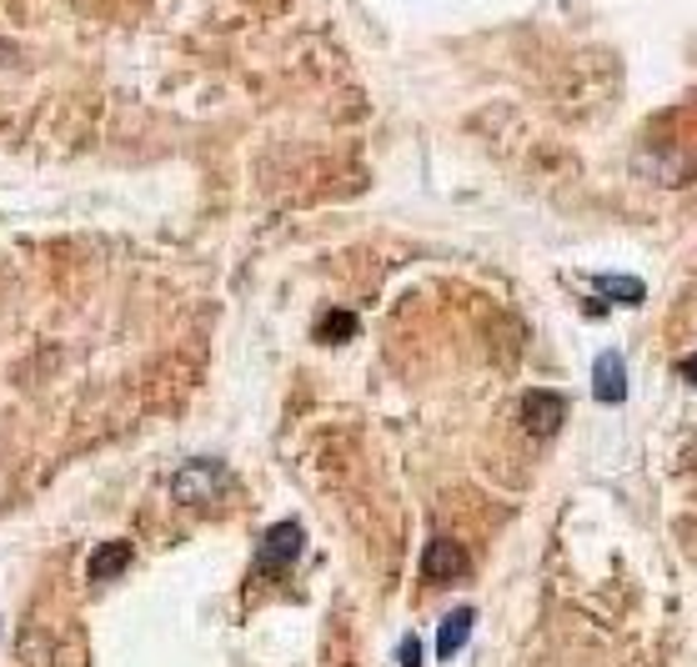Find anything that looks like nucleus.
I'll list each match as a JSON object with an SVG mask.
<instances>
[{
	"label": "nucleus",
	"mask_w": 697,
	"mask_h": 667,
	"mask_svg": "<svg viewBox=\"0 0 697 667\" xmlns=\"http://www.w3.org/2000/svg\"><path fill=\"white\" fill-rule=\"evenodd\" d=\"M402 667H422V643L416 637H402Z\"/></svg>",
	"instance_id": "obj_9"
},
{
	"label": "nucleus",
	"mask_w": 697,
	"mask_h": 667,
	"mask_svg": "<svg viewBox=\"0 0 697 667\" xmlns=\"http://www.w3.org/2000/svg\"><path fill=\"white\" fill-rule=\"evenodd\" d=\"M126 568H131V548H126V542H101V548L91 552L86 578L91 582H110L116 572H126Z\"/></svg>",
	"instance_id": "obj_7"
},
{
	"label": "nucleus",
	"mask_w": 697,
	"mask_h": 667,
	"mask_svg": "<svg viewBox=\"0 0 697 667\" xmlns=\"http://www.w3.org/2000/svg\"><path fill=\"white\" fill-rule=\"evenodd\" d=\"M472 623H477V613H472V607H452V613H447V623H442V633H436V657H442V663H447V657H457L462 647H467Z\"/></svg>",
	"instance_id": "obj_6"
},
{
	"label": "nucleus",
	"mask_w": 697,
	"mask_h": 667,
	"mask_svg": "<svg viewBox=\"0 0 697 667\" xmlns=\"http://www.w3.org/2000/svg\"><path fill=\"white\" fill-rule=\"evenodd\" d=\"M592 392H598L608 406H617L622 396H627V367H622L617 351H602V357L592 361Z\"/></svg>",
	"instance_id": "obj_5"
},
{
	"label": "nucleus",
	"mask_w": 697,
	"mask_h": 667,
	"mask_svg": "<svg viewBox=\"0 0 697 667\" xmlns=\"http://www.w3.org/2000/svg\"><path fill=\"white\" fill-rule=\"evenodd\" d=\"M302 548H306L302 522H276L272 532H266V542H262V562L266 568H292V562L302 558Z\"/></svg>",
	"instance_id": "obj_4"
},
{
	"label": "nucleus",
	"mask_w": 697,
	"mask_h": 667,
	"mask_svg": "<svg viewBox=\"0 0 697 667\" xmlns=\"http://www.w3.org/2000/svg\"><path fill=\"white\" fill-rule=\"evenodd\" d=\"M426 578H436V582H452V578H462V572L472 568V558H467V548H462L457 537H436L432 548H426Z\"/></svg>",
	"instance_id": "obj_3"
},
{
	"label": "nucleus",
	"mask_w": 697,
	"mask_h": 667,
	"mask_svg": "<svg viewBox=\"0 0 697 667\" xmlns=\"http://www.w3.org/2000/svg\"><path fill=\"white\" fill-rule=\"evenodd\" d=\"M562 416H567V402L557 392H527L522 396V422L532 437H552V432L562 427Z\"/></svg>",
	"instance_id": "obj_2"
},
{
	"label": "nucleus",
	"mask_w": 697,
	"mask_h": 667,
	"mask_svg": "<svg viewBox=\"0 0 697 667\" xmlns=\"http://www.w3.org/2000/svg\"><path fill=\"white\" fill-rule=\"evenodd\" d=\"M231 487H236V477H231V467H226V462H217V457L186 462V467L171 477V497L181 507H211V502H221Z\"/></svg>",
	"instance_id": "obj_1"
},
{
	"label": "nucleus",
	"mask_w": 697,
	"mask_h": 667,
	"mask_svg": "<svg viewBox=\"0 0 697 667\" xmlns=\"http://www.w3.org/2000/svg\"><path fill=\"white\" fill-rule=\"evenodd\" d=\"M598 296H608V301H622V307H643L647 286L637 282V276H598Z\"/></svg>",
	"instance_id": "obj_8"
},
{
	"label": "nucleus",
	"mask_w": 697,
	"mask_h": 667,
	"mask_svg": "<svg viewBox=\"0 0 697 667\" xmlns=\"http://www.w3.org/2000/svg\"><path fill=\"white\" fill-rule=\"evenodd\" d=\"M351 327H357V321H351V317H337V321H331V327H327V331H331V337H347V331H351Z\"/></svg>",
	"instance_id": "obj_10"
}]
</instances>
